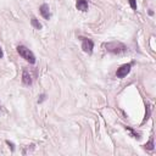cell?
Listing matches in <instances>:
<instances>
[{"label":"cell","mask_w":156,"mask_h":156,"mask_svg":"<svg viewBox=\"0 0 156 156\" xmlns=\"http://www.w3.org/2000/svg\"><path fill=\"white\" fill-rule=\"evenodd\" d=\"M105 49L111 54L121 55V54H124L128 48L121 41H108L105 44Z\"/></svg>","instance_id":"1"},{"label":"cell","mask_w":156,"mask_h":156,"mask_svg":"<svg viewBox=\"0 0 156 156\" xmlns=\"http://www.w3.org/2000/svg\"><path fill=\"white\" fill-rule=\"evenodd\" d=\"M17 52L20 54V56L22 57V58H24L27 62H29L30 65H34L35 63V56H34V54L28 49V48H26L24 45H18L17 46Z\"/></svg>","instance_id":"2"},{"label":"cell","mask_w":156,"mask_h":156,"mask_svg":"<svg viewBox=\"0 0 156 156\" xmlns=\"http://www.w3.org/2000/svg\"><path fill=\"white\" fill-rule=\"evenodd\" d=\"M130 68H132V63H124V65H122L119 68H117L116 77L117 78H124L130 72Z\"/></svg>","instance_id":"3"},{"label":"cell","mask_w":156,"mask_h":156,"mask_svg":"<svg viewBox=\"0 0 156 156\" xmlns=\"http://www.w3.org/2000/svg\"><path fill=\"white\" fill-rule=\"evenodd\" d=\"M22 82H23L24 85H32L33 73L29 68H23V71H22Z\"/></svg>","instance_id":"4"},{"label":"cell","mask_w":156,"mask_h":156,"mask_svg":"<svg viewBox=\"0 0 156 156\" xmlns=\"http://www.w3.org/2000/svg\"><path fill=\"white\" fill-rule=\"evenodd\" d=\"M82 49L84 52L87 54H91L93 52V49H94V43L91 39H88V38H82Z\"/></svg>","instance_id":"5"},{"label":"cell","mask_w":156,"mask_h":156,"mask_svg":"<svg viewBox=\"0 0 156 156\" xmlns=\"http://www.w3.org/2000/svg\"><path fill=\"white\" fill-rule=\"evenodd\" d=\"M39 11H40L41 16H43L45 20H50V17H51V13H50V9H49V5H46V4H43V5L39 7Z\"/></svg>","instance_id":"6"},{"label":"cell","mask_w":156,"mask_h":156,"mask_svg":"<svg viewBox=\"0 0 156 156\" xmlns=\"http://www.w3.org/2000/svg\"><path fill=\"white\" fill-rule=\"evenodd\" d=\"M76 7H77V10H79L82 12H85V11H88L89 5H88V1L87 0H77Z\"/></svg>","instance_id":"7"},{"label":"cell","mask_w":156,"mask_h":156,"mask_svg":"<svg viewBox=\"0 0 156 156\" xmlns=\"http://www.w3.org/2000/svg\"><path fill=\"white\" fill-rule=\"evenodd\" d=\"M30 23H32V26H33L35 29H41V27H43L41 23H40L35 17H32V18H30Z\"/></svg>","instance_id":"8"},{"label":"cell","mask_w":156,"mask_h":156,"mask_svg":"<svg viewBox=\"0 0 156 156\" xmlns=\"http://www.w3.org/2000/svg\"><path fill=\"white\" fill-rule=\"evenodd\" d=\"M144 149H145V150H150V151L154 150V138H152V136L150 138L149 143H146V144L144 145Z\"/></svg>","instance_id":"9"},{"label":"cell","mask_w":156,"mask_h":156,"mask_svg":"<svg viewBox=\"0 0 156 156\" xmlns=\"http://www.w3.org/2000/svg\"><path fill=\"white\" fill-rule=\"evenodd\" d=\"M126 129L130 132V134L133 135V138H136V139H139V138H140V133H138V132H135V130H134V129H132L130 127H126Z\"/></svg>","instance_id":"10"},{"label":"cell","mask_w":156,"mask_h":156,"mask_svg":"<svg viewBox=\"0 0 156 156\" xmlns=\"http://www.w3.org/2000/svg\"><path fill=\"white\" fill-rule=\"evenodd\" d=\"M129 5H130V7H132L134 11H136V1H135V0H129Z\"/></svg>","instance_id":"11"},{"label":"cell","mask_w":156,"mask_h":156,"mask_svg":"<svg viewBox=\"0 0 156 156\" xmlns=\"http://www.w3.org/2000/svg\"><path fill=\"white\" fill-rule=\"evenodd\" d=\"M45 99H46V95H45V94H41V95L39 96V99H38V102L40 104V102H43Z\"/></svg>","instance_id":"12"},{"label":"cell","mask_w":156,"mask_h":156,"mask_svg":"<svg viewBox=\"0 0 156 156\" xmlns=\"http://www.w3.org/2000/svg\"><path fill=\"white\" fill-rule=\"evenodd\" d=\"M6 144H7V145H9V146H11V150H12V151H13V150H15V145H13V144H12V143H10V141H9V140H6Z\"/></svg>","instance_id":"13"},{"label":"cell","mask_w":156,"mask_h":156,"mask_svg":"<svg viewBox=\"0 0 156 156\" xmlns=\"http://www.w3.org/2000/svg\"><path fill=\"white\" fill-rule=\"evenodd\" d=\"M2 56H4V52H2V49L0 46V58H2Z\"/></svg>","instance_id":"14"}]
</instances>
